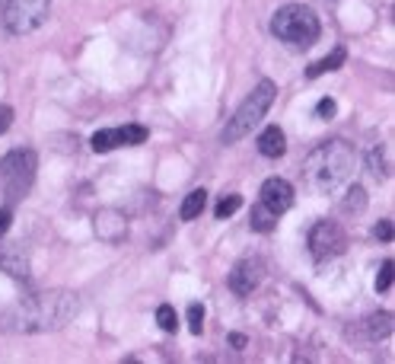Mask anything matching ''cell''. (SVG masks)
Segmentation results:
<instances>
[{
    "instance_id": "3",
    "label": "cell",
    "mask_w": 395,
    "mask_h": 364,
    "mask_svg": "<svg viewBox=\"0 0 395 364\" xmlns=\"http://www.w3.org/2000/svg\"><path fill=\"white\" fill-rule=\"evenodd\" d=\"M271 32L281 42L309 48L319 38V16H316V10L303 7V3H284L271 19Z\"/></svg>"
},
{
    "instance_id": "24",
    "label": "cell",
    "mask_w": 395,
    "mask_h": 364,
    "mask_svg": "<svg viewBox=\"0 0 395 364\" xmlns=\"http://www.w3.org/2000/svg\"><path fill=\"white\" fill-rule=\"evenodd\" d=\"M10 125H13V109H10V106H0V134H3Z\"/></svg>"
},
{
    "instance_id": "27",
    "label": "cell",
    "mask_w": 395,
    "mask_h": 364,
    "mask_svg": "<svg viewBox=\"0 0 395 364\" xmlns=\"http://www.w3.org/2000/svg\"><path fill=\"white\" fill-rule=\"evenodd\" d=\"M230 342H233L236 348H246V336H230Z\"/></svg>"
},
{
    "instance_id": "10",
    "label": "cell",
    "mask_w": 395,
    "mask_h": 364,
    "mask_svg": "<svg viewBox=\"0 0 395 364\" xmlns=\"http://www.w3.org/2000/svg\"><path fill=\"white\" fill-rule=\"evenodd\" d=\"M262 205L271 208V211L281 217L294 205V186H290L287 179H277V176L265 179V186H262Z\"/></svg>"
},
{
    "instance_id": "13",
    "label": "cell",
    "mask_w": 395,
    "mask_h": 364,
    "mask_svg": "<svg viewBox=\"0 0 395 364\" xmlns=\"http://www.w3.org/2000/svg\"><path fill=\"white\" fill-rule=\"evenodd\" d=\"M258 150H262V157H284V150H287V138H284V131L277 128V125H268L265 131H262V138H258Z\"/></svg>"
},
{
    "instance_id": "1",
    "label": "cell",
    "mask_w": 395,
    "mask_h": 364,
    "mask_svg": "<svg viewBox=\"0 0 395 364\" xmlns=\"http://www.w3.org/2000/svg\"><path fill=\"white\" fill-rule=\"evenodd\" d=\"M354 147L348 141H325L319 147L306 157V167H303V179L306 186L313 189L316 195H331L338 186H344L354 173Z\"/></svg>"
},
{
    "instance_id": "12",
    "label": "cell",
    "mask_w": 395,
    "mask_h": 364,
    "mask_svg": "<svg viewBox=\"0 0 395 364\" xmlns=\"http://www.w3.org/2000/svg\"><path fill=\"white\" fill-rule=\"evenodd\" d=\"M0 269L10 271L13 278H29V256L23 246H3L0 250Z\"/></svg>"
},
{
    "instance_id": "20",
    "label": "cell",
    "mask_w": 395,
    "mask_h": 364,
    "mask_svg": "<svg viewBox=\"0 0 395 364\" xmlns=\"http://www.w3.org/2000/svg\"><path fill=\"white\" fill-rule=\"evenodd\" d=\"M157 323L163 332H175V326H179V317H175V310L169 307V304H163V307L157 310Z\"/></svg>"
},
{
    "instance_id": "8",
    "label": "cell",
    "mask_w": 395,
    "mask_h": 364,
    "mask_svg": "<svg viewBox=\"0 0 395 364\" xmlns=\"http://www.w3.org/2000/svg\"><path fill=\"white\" fill-rule=\"evenodd\" d=\"M150 131L144 125H125V128H109V131H96L92 134V150L96 154H109L115 147H134V144H144Z\"/></svg>"
},
{
    "instance_id": "19",
    "label": "cell",
    "mask_w": 395,
    "mask_h": 364,
    "mask_svg": "<svg viewBox=\"0 0 395 364\" xmlns=\"http://www.w3.org/2000/svg\"><path fill=\"white\" fill-rule=\"evenodd\" d=\"M239 208H242V198H239V195H227V198H220V202H217V208H214V217H217V221H223V217L236 215Z\"/></svg>"
},
{
    "instance_id": "5",
    "label": "cell",
    "mask_w": 395,
    "mask_h": 364,
    "mask_svg": "<svg viewBox=\"0 0 395 364\" xmlns=\"http://www.w3.org/2000/svg\"><path fill=\"white\" fill-rule=\"evenodd\" d=\"M36 179V154L32 150H10L0 160V189L10 198H23Z\"/></svg>"
},
{
    "instance_id": "6",
    "label": "cell",
    "mask_w": 395,
    "mask_h": 364,
    "mask_svg": "<svg viewBox=\"0 0 395 364\" xmlns=\"http://www.w3.org/2000/svg\"><path fill=\"white\" fill-rule=\"evenodd\" d=\"M48 10H51V0H7V7H3V26H7L13 36L36 32L48 19Z\"/></svg>"
},
{
    "instance_id": "22",
    "label": "cell",
    "mask_w": 395,
    "mask_h": 364,
    "mask_svg": "<svg viewBox=\"0 0 395 364\" xmlns=\"http://www.w3.org/2000/svg\"><path fill=\"white\" fill-rule=\"evenodd\" d=\"M392 259H386L383 262V269H379V275H377V291H389L392 288Z\"/></svg>"
},
{
    "instance_id": "15",
    "label": "cell",
    "mask_w": 395,
    "mask_h": 364,
    "mask_svg": "<svg viewBox=\"0 0 395 364\" xmlns=\"http://www.w3.org/2000/svg\"><path fill=\"white\" fill-rule=\"evenodd\" d=\"M249 224H252V230H258V234H271L275 224H277V215L271 211V208H265V205H255V208H252Z\"/></svg>"
},
{
    "instance_id": "7",
    "label": "cell",
    "mask_w": 395,
    "mask_h": 364,
    "mask_svg": "<svg viewBox=\"0 0 395 364\" xmlns=\"http://www.w3.org/2000/svg\"><path fill=\"white\" fill-rule=\"evenodd\" d=\"M344 250H348V236H344L341 224H335V221H316L313 230H309V252H313V259L319 262L335 259Z\"/></svg>"
},
{
    "instance_id": "16",
    "label": "cell",
    "mask_w": 395,
    "mask_h": 364,
    "mask_svg": "<svg viewBox=\"0 0 395 364\" xmlns=\"http://www.w3.org/2000/svg\"><path fill=\"white\" fill-rule=\"evenodd\" d=\"M344 58H348V55H344V48H335L331 55H325V58H322V61H316V64L309 67L306 74H309V77H313V80H316V77L329 74V71H338V67L344 64Z\"/></svg>"
},
{
    "instance_id": "17",
    "label": "cell",
    "mask_w": 395,
    "mask_h": 364,
    "mask_svg": "<svg viewBox=\"0 0 395 364\" xmlns=\"http://www.w3.org/2000/svg\"><path fill=\"white\" fill-rule=\"evenodd\" d=\"M367 332L370 339H386L392 332V313H373L367 319Z\"/></svg>"
},
{
    "instance_id": "23",
    "label": "cell",
    "mask_w": 395,
    "mask_h": 364,
    "mask_svg": "<svg viewBox=\"0 0 395 364\" xmlns=\"http://www.w3.org/2000/svg\"><path fill=\"white\" fill-rule=\"evenodd\" d=\"M338 112V103L331 99V96H325V99H319V106H316V115L319 119H331V115Z\"/></svg>"
},
{
    "instance_id": "18",
    "label": "cell",
    "mask_w": 395,
    "mask_h": 364,
    "mask_svg": "<svg viewBox=\"0 0 395 364\" xmlns=\"http://www.w3.org/2000/svg\"><path fill=\"white\" fill-rule=\"evenodd\" d=\"M367 208V192H364V186H351L348 195H344V202H341V211H354V215H360Z\"/></svg>"
},
{
    "instance_id": "9",
    "label": "cell",
    "mask_w": 395,
    "mask_h": 364,
    "mask_svg": "<svg viewBox=\"0 0 395 364\" xmlns=\"http://www.w3.org/2000/svg\"><path fill=\"white\" fill-rule=\"evenodd\" d=\"M262 278H265V262L258 259V256H252V259L236 262V269L230 271V288L233 294L246 298V294H252L262 284Z\"/></svg>"
},
{
    "instance_id": "21",
    "label": "cell",
    "mask_w": 395,
    "mask_h": 364,
    "mask_svg": "<svg viewBox=\"0 0 395 364\" xmlns=\"http://www.w3.org/2000/svg\"><path fill=\"white\" fill-rule=\"evenodd\" d=\"M188 329H192L194 336H201V329H204V307L201 304H192V307H188Z\"/></svg>"
},
{
    "instance_id": "11",
    "label": "cell",
    "mask_w": 395,
    "mask_h": 364,
    "mask_svg": "<svg viewBox=\"0 0 395 364\" xmlns=\"http://www.w3.org/2000/svg\"><path fill=\"white\" fill-rule=\"evenodd\" d=\"M92 227H96V236L105 243H121L128 236V221H125V215H121V211H112V208L99 211Z\"/></svg>"
},
{
    "instance_id": "26",
    "label": "cell",
    "mask_w": 395,
    "mask_h": 364,
    "mask_svg": "<svg viewBox=\"0 0 395 364\" xmlns=\"http://www.w3.org/2000/svg\"><path fill=\"white\" fill-rule=\"evenodd\" d=\"M10 221H13V215H10V211H0V236L10 230Z\"/></svg>"
},
{
    "instance_id": "2",
    "label": "cell",
    "mask_w": 395,
    "mask_h": 364,
    "mask_svg": "<svg viewBox=\"0 0 395 364\" xmlns=\"http://www.w3.org/2000/svg\"><path fill=\"white\" fill-rule=\"evenodd\" d=\"M77 313H80V298L74 291H45V294H36L23 304L19 326L26 332H45V329L64 326Z\"/></svg>"
},
{
    "instance_id": "14",
    "label": "cell",
    "mask_w": 395,
    "mask_h": 364,
    "mask_svg": "<svg viewBox=\"0 0 395 364\" xmlns=\"http://www.w3.org/2000/svg\"><path fill=\"white\" fill-rule=\"evenodd\" d=\"M204 205H207V192H204V189H194V192L185 195L182 208H179V217H182V221H194V217L204 211Z\"/></svg>"
},
{
    "instance_id": "4",
    "label": "cell",
    "mask_w": 395,
    "mask_h": 364,
    "mask_svg": "<svg viewBox=\"0 0 395 364\" xmlns=\"http://www.w3.org/2000/svg\"><path fill=\"white\" fill-rule=\"evenodd\" d=\"M275 96H277V86L271 84V80H262V84L246 96V103L236 109V115L227 121V128H223V144H236V141L246 138L249 131L265 119V112L271 109V103H275Z\"/></svg>"
},
{
    "instance_id": "25",
    "label": "cell",
    "mask_w": 395,
    "mask_h": 364,
    "mask_svg": "<svg viewBox=\"0 0 395 364\" xmlns=\"http://www.w3.org/2000/svg\"><path fill=\"white\" fill-rule=\"evenodd\" d=\"M377 236H379L383 243L392 240V221H379V224H377Z\"/></svg>"
}]
</instances>
